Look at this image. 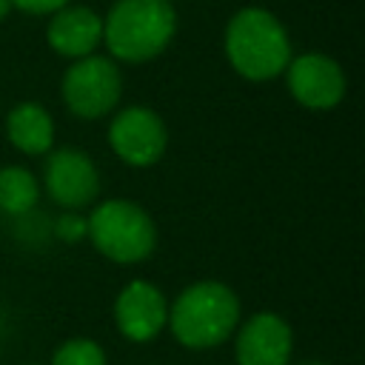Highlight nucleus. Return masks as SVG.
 Segmentation results:
<instances>
[{
  "instance_id": "f257e3e1",
  "label": "nucleus",
  "mask_w": 365,
  "mask_h": 365,
  "mask_svg": "<svg viewBox=\"0 0 365 365\" xmlns=\"http://www.w3.org/2000/svg\"><path fill=\"white\" fill-rule=\"evenodd\" d=\"M222 48L231 68L251 83L279 77L294 57L285 26L262 6H242L234 11L225 26Z\"/></svg>"
},
{
  "instance_id": "f03ea898",
  "label": "nucleus",
  "mask_w": 365,
  "mask_h": 365,
  "mask_svg": "<svg viewBox=\"0 0 365 365\" xmlns=\"http://www.w3.org/2000/svg\"><path fill=\"white\" fill-rule=\"evenodd\" d=\"M165 325L182 348H217L240 325V297L220 279L191 282L168 305Z\"/></svg>"
},
{
  "instance_id": "7ed1b4c3",
  "label": "nucleus",
  "mask_w": 365,
  "mask_h": 365,
  "mask_svg": "<svg viewBox=\"0 0 365 365\" xmlns=\"http://www.w3.org/2000/svg\"><path fill=\"white\" fill-rule=\"evenodd\" d=\"M177 34L171 0H117L103 17V43L120 63H148L160 57Z\"/></svg>"
},
{
  "instance_id": "20e7f679",
  "label": "nucleus",
  "mask_w": 365,
  "mask_h": 365,
  "mask_svg": "<svg viewBox=\"0 0 365 365\" xmlns=\"http://www.w3.org/2000/svg\"><path fill=\"white\" fill-rule=\"evenodd\" d=\"M91 245L111 262L134 265L154 254L157 248V225L151 214L134 200H103L86 217Z\"/></svg>"
},
{
  "instance_id": "39448f33",
  "label": "nucleus",
  "mask_w": 365,
  "mask_h": 365,
  "mask_svg": "<svg viewBox=\"0 0 365 365\" xmlns=\"http://www.w3.org/2000/svg\"><path fill=\"white\" fill-rule=\"evenodd\" d=\"M60 97L80 120H100L111 114L123 97V74L117 60L103 54L74 60L60 80Z\"/></svg>"
},
{
  "instance_id": "423d86ee",
  "label": "nucleus",
  "mask_w": 365,
  "mask_h": 365,
  "mask_svg": "<svg viewBox=\"0 0 365 365\" xmlns=\"http://www.w3.org/2000/svg\"><path fill=\"white\" fill-rule=\"evenodd\" d=\"M108 145L125 165L148 168L163 160L168 145V128L154 108L128 106L111 117Z\"/></svg>"
},
{
  "instance_id": "0eeeda50",
  "label": "nucleus",
  "mask_w": 365,
  "mask_h": 365,
  "mask_svg": "<svg viewBox=\"0 0 365 365\" xmlns=\"http://www.w3.org/2000/svg\"><path fill=\"white\" fill-rule=\"evenodd\" d=\"M282 74H285V86L291 97L302 108H311V111L336 108L348 88L342 66L322 51H305V54L291 57Z\"/></svg>"
},
{
  "instance_id": "6e6552de",
  "label": "nucleus",
  "mask_w": 365,
  "mask_h": 365,
  "mask_svg": "<svg viewBox=\"0 0 365 365\" xmlns=\"http://www.w3.org/2000/svg\"><path fill=\"white\" fill-rule=\"evenodd\" d=\"M43 182L48 197L63 205L66 211L86 208L97 200L100 194V171L91 163V157L80 148H57L46 157L43 168Z\"/></svg>"
},
{
  "instance_id": "1a4fd4ad",
  "label": "nucleus",
  "mask_w": 365,
  "mask_h": 365,
  "mask_svg": "<svg viewBox=\"0 0 365 365\" xmlns=\"http://www.w3.org/2000/svg\"><path fill=\"white\" fill-rule=\"evenodd\" d=\"M294 331L274 311L251 314L234 339L237 365H291Z\"/></svg>"
},
{
  "instance_id": "9d476101",
  "label": "nucleus",
  "mask_w": 365,
  "mask_h": 365,
  "mask_svg": "<svg viewBox=\"0 0 365 365\" xmlns=\"http://www.w3.org/2000/svg\"><path fill=\"white\" fill-rule=\"evenodd\" d=\"M168 319V302L163 291L148 279H131L114 299V322L131 342H151Z\"/></svg>"
},
{
  "instance_id": "9b49d317",
  "label": "nucleus",
  "mask_w": 365,
  "mask_h": 365,
  "mask_svg": "<svg viewBox=\"0 0 365 365\" xmlns=\"http://www.w3.org/2000/svg\"><path fill=\"white\" fill-rule=\"evenodd\" d=\"M46 40L51 51L68 60H80L94 54V48L103 43V17L88 6H63L51 14Z\"/></svg>"
},
{
  "instance_id": "f8f14e48",
  "label": "nucleus",
  "mask_w": 365,
  "mask_h": 365,
  "mask_svg": "<svg viewBox=\"0 0 365 365\" xmlns=\"http://www.w3.org/2000/svg\"><path fill=\"white\" fill-rule=\"evenodd\" d=\"M6 137L23 154H48L54 145V120L40 103H17L6 114Z\"/></svg>"
},
{
  "instance_id": "ddd939ff",
  "label": "nucleus",
  "mask_w": 365,
  "mask_h": 365,
  "mask_svg": "<svg viewBox=\"0 0 365 365\" xmlns=\"http://www.w3.org/2000/svg\"><path fill=\"white\" fill-rule=\"evenodd\" d=\"M40 202V182L37 177L23 165H6L0 168V208L11 217H23L34 211Z\"/></svg>"
},
{
  "instance_id": "4468645a",
  "label": "nucleus",
  "mask_w": 365,
  "mask_h": 365,
  "mask_svg": "<svg viewBox=\"0 0 365 365\" xmlns=\"http://www.w3.org/2000/svg\"><path fill=\"white\" fill-rule=\"evenodd\" d=\"M51 365H108V356L97 339L71 336L54 348Z\"/></svg>"
},
{
  "instance_id": "2eb2a0df",
  "label": "nucleus",
  "mask_w": 365,
  "mask_h": 365,
  "mask_svg": "<svg viewBox=\"0 0 365 365\" xmlns=\"http://www.w3.org/2000/svg\"><path fill=\"white\" fill-rule=\"evenodd\" d=\"M54 234L63 240V242H77L88 234V225H86V217H80L77 211H66L57 222H54Z\"/></svg>"
},
{
  "instance_id": "dca6fc26",
  "label": "nucleus",
  "mask_w": 365,
  "mask_h": 365,
  "mask_svg": "<svg viewBox=\"0 0 365 365\" xmlns=\"http://www.w3.org/2000/svg\"><path fill=\"white\" fill-rule=\"evenodd\" d=\"M71 0H11V9H20L26 14H54L63 6H68Z\"/></svg>"
},
{
  "instance_id": "f3484780",
  "label": "nucleus",
  "mask_w": 365,
  "mask_h": 365,
  "mask_svg": "<svg viewBox=\"0 0 365 365\" xmlns=\"http://www.w3.org/2000/svg\"><path fill=\"white\" fill-rule=\"evenodd\" d=\"M11 11V0H0V20H6Z\"/></svg>"
},
{
  "instance_id": "a211bd4d",
  "label": "nucleus",
  "mask_w": 365,
  "mask_h": 365,
  "mask_svg": "<svg viewBox=\"0 0 365 365\" xmlns=\"http://www.w3.org/2000/svg\"><path fill=\"white\" fill-rule=\"evenodd\" d=\"M302 365H322V362H302Z\"/></svg>"
}]
</instances>
